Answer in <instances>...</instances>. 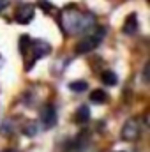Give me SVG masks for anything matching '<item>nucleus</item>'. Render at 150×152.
<instances>
[{
    "mask_svg": "<svg viewBox=\"0 0 150 152\" xmlns=\"http://www.w3.org/2000/svg\"><path fill=\"white\" fill-rule=\"evenodd\" d=\"M36 126H37L36 122H30V124H28V127H25V133H27L28 136L36 134V133H37V127H36Z\"/></svg>",
    "mask_w": 150,
    "mask_h": 152,
    "instance_id": "obj_13",
    "label": "nucleus"
},
{
    "mask_svg": "<svg viewBox=\"0 0 150 152\" xmlns=\"http://www.w3.org/2000/svg\"><path fill=\"white\" fill-rule=\"evenodd\" d=\"M140 133H141V126H140V120L133 117V118H129V120L124 124V127H122V140H125V142H133V140H138Z\"/></svg>",
    "mask_w": 150,
    "mask_h": 152,
    "instance_id": "obj_3",
    "label": "nucleus"
},
{
    "mask_svg": "<svg viewBox=\"0 0 150 152\" xmlns=\"http://www.w3.org/2000/svg\"><path fill=\"white\" fill-rule=\"evenodd\" d=\"M5 152H16V151H5Z\"/></svg>",
    "mask_w": 150,
    "mask_h": 152,
    "instance_id": "obj_17",
    "label": "nucleus"
},
{
    "mask_svg": "<svg viewBox=\"0 0 150 152\" xmlns=\"http://www.w3.org/2000/svg\"><path fill=\"white\" fill-rule=\"evenodd\" d=\"M28 48H30V37L28 36H21V39H20V51L27 53Z\"/></svg>",
    "mask_w": 150,
    "mask_h": 152,
    "instance_id": "obj_12",
    "label": "nucleus"
},
{
    "mask_svg": "<svg viewBox=\"0 0 150 152\" xmlns=\"http://www.w3.org/2000/svg\"><path fill=\"white\" fill-rule=\"evenodd\" d=\"M94 23H95V20L92 14H85V12H79L76 9H66L60 16V25H62L66 34L88 32L94 27Z\"/></svg>",
    "mask_w": 150,
    "mask_h": 152,
    "instance_id": "obj_1",
    "label": "nucleus"
},
{
    "mask_svg": "<svg viewBox=\"0 0 150 152\" xmlns=\"http://www.w3.org/2000/svg\"><path fill=\"white\" fill-rule=\"evenodd\" d=\"M69 88L74 90V92H83V90H87V81H83V80L71 81V83H69Z\"/></svg>",
    "mask_w": 150,
    "mask_h": 152,
    "instance_id": "obj_11",
    "label": "nucleus"
},
{
    "mask_svg": "<svg viewBox=\"0 0 150 152\" xmlns=\"http://www.w3.org/2000/svg\"><path fill=\"white\" fill-rule=\"evenodd\" d=\"M104 28H97L95 34H88L85 39H81L78 44H76V53H88L92 50H95L99 46V42L104 37Z\"/></svg>",
    "mask_w": 150,
    "mask_h": 152,
    "instance_id": "obj_2",
    "label": "nucleus"
},
{
    "mask_svg": "<svg viewBox=\"0 0 150 152\" xmlns=\"http://www.w3.org/2000/svg\"><path fill=\"white\" fill-rule=\"evenodd\" d=\"M136 30H138V20H136V14H131V16H127L125 23H124V34L133 36Z\"/></svg>",
    "mask_w": 150,
    "mask_h": 152,
    "instance_id": "obj_7",
    "label": "nucleus"
},
{
    "mask_svg": "<svg viewBox=\"0 0 150 152\" xmlns=\"http://www.w3.org/2000/svg\"><path fill=\"white\" fill-rule=\"evenodd\" d=\"M5 4H7V0H0V9H2V7H5Z\"/></svg>",
    "mask_w": 150,
    "mask_h": 152,
    "instance_id": "obj_16",
    "label": "nucleus"
},
{
    "mask_svg": "<svg viewBox=\"0 0 150 152\" xmlns=\"http://www.w3.org/2000/svg\"><path fill=\"white\" fill-rule=\"evenodd\" d=\"M39 5H41L44 11H51V9H53V5H51L48 0H39Z\"/></svg>",
    "mask_w": 150,
    "mask_h": 152,
    "instance_id": "obj_14",
    "label": "nucleus"
},
{
    "mask_svg": "<svg viewBox=\"0 0 150 152\" xmlns=\"http://www.w3.org/2000/svg\"><path fill=\"white\" fill-rule=\"evenodd\" d=\"M90 99H92V103L103 104V103H108V94L103 88H95V90L90 92Z\"/></svg>",
    "mask_w": 150,
    "mask_h": 152,
    "instance_id": "obj_9",
    "label": "nucleus"
},
{
    "mask_svg": "<svg viewBox=\"0 0 150 152\" xmlns=\"http://www.w3.org/2000/svg\"><path fill=\"white\" fill-rule=\"evenodd\" d=\"M30 50L34 51L36 58H42L51 51V46H50V42H46L42 39H34V41H30Z\"/></svg>",
    "mask_w": 150,
    "mask_h": 152,
    "instance_id": "obj_6",
    "label": "nucleus"
},
{
    "mask_svg": "<svg viewBox=\"0 0 150 152\" xmlns=\"http://www.w3.org/2000/svg\"><path fill=\"white\" fill-rule=\"evenodd\" d=\"M34 16H36V7L32 5V4H23V5H20L18 9H16V21L18 23H21V25H28L32 20H34Z\"/></svg>",
    "mask_w": 150,
    "mask_h": 152,
    "instance_id": "obj_4",
    "label": "nucleus"
},
{
    "mask_svg": "<svg viewBox=\"0 0 150 152\" xmlns=\"http://www.w3.org/2000/svg\"><path fill=\"white\" fill-rule=\"evenodd\" d=\"M88 118H90V108L87 104H81L74 113V120L78 124H85V122H88Z\"/></svg>",
    "mask_w": 150,
    "mask_h": 152,
    "instance_id": "obj_8",
    "label": "nucleus"
},
{
    "mask_svg": "<svg viewBox=\"0 0 150 152\" xmlns=\"http://www.w3.org/2000/svg\"><path fill=\"white\" fill-rule=\"evenodd\" d=\"M41 122H42V127H46V129H51L57 124V112H55L53 104H46L42 108V112H41Z\"/></svg>",
    "mask_w": 150,
    "mask_h": 152,
    "instance_id": "obj_5",
    "label": "nucleus"
},
{
    "mask_svg": "<svg viewBox=\"0 0 150 152\" xmlns=\"http://www.w3.org/2000/svg\"><path fill=\"white\" fill-rule=\"evenodd\" d=\"M101 80H103V83H106V85H117V81H118V78L117 75L113 73V71H103V75H101Z\"/></svg>",
    "mask_w": 150,
    "mask_h": 152,
    "instance_id": "obj_10",
    "label": "nucleus"
},
{
    "mask_svg": "<svg viewBox=\"0 0 150 152\" xmlns=\"http://www.w3.org/2000/svg\"><path fill=\"white\" fill-rule=\"evenodd\" d=\"M149 67H150V64H147V66H145V71H143V80H145V83H149Z\"/></svg>",
    "mask_w": 150,
    "mask_h": 152,
    "instance_id": "obj_15",
    "label": "nucleus"
}]
</instances>
